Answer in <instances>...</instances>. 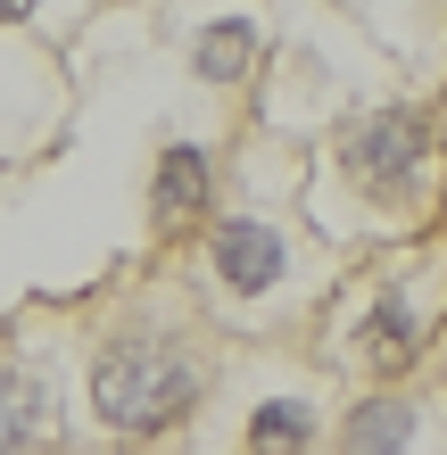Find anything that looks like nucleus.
<instances>
[{
    "label": "nucleus",
    "mask_w": 447,
    "mask_h": 455,
    "mask_svg": "<svg viewBox=\"0 0 447 455\" xmlns=\"http://www.w3.org/2000/svg\"><path fill=\"white\" fill-rule=\"evenodd\" d=\"M199 389H207L199 356H182L174 339H149V331L100 347V364H92V406H100V422L124 431V439L174 431V422L199 406Z\"/></svg>",
    "instance_id": "nucleus-1"
},
{
    "label": "nucleus",
    "mask_w": 447,
    "mask_h": 455,
    "mask_svg": "<svg viewBox=\"0 0 447 455\" xmlns=\"http://www.w3.org/2000/svg\"><path fill=\"white\" fill-rule=\"evenodd\" d=\"M339 166H348L356 191H389V182H406L414 166H423V116H414V108L364 116L348 141H339Z\"/></svg>",
    "instance_id": "nucleus-2"
},
{
    "label": "nucleus",
    "mask_w": 447,
    "mask_h": 455,
    "mask_svg": "<svg viewBox=\"0 0 447 455\" xmlns=\"http://www.w3.org/2000/svg\"><path fill=\"white\" fill-rule=\"evenodd\" d=\"M282 265H291V249H282V232L274 224H257V216H224L216 224V274L232 282V290H274L282 282Z\"/></svg>",
    "instance_id": "nucleus-3"
},
{
    "label": "nucleus",
    "mask_w": 447,
    "mask_h": 455,
    "mask_svg": "<svg viewBox=\"0 0 447 455\" xmlns=\"http://www.w3.org/2000/svg\"><path fill=\"white\" fill-rule=\"evenodd\" d=\"M199 207H207V149L174 141L166 157H157V182H149V216H157V232H174L182 216H199Z\"/></svg>",
    "instance_id": "nucleus-4"
},
{
    "label": "nucleus",
    "mask_w": 447,
    "mask_h": 455,
    "mask_svg": "<svg viewBox=\"0 0 447 455\" xmlns=\"http://www.w3.org/2000/svg\"><path fill=\"white\" fill-rule=\"evenodd\" d=\"M249 59H257V25H249V17H216V25L191 42V75H199V84H241Z\"/></svg>",
    "instance_id": "nucleus-5"
},
{
    "label": "nucleus",
    "mask_w": 447,
    "mask_h": 455,
    "mask_svg": "<svg viewBox=\"0 0 447 455\" xmlns=\"http://www.w3.org/2000/svg\"><path fill=\"white\" fill-rule=\"evenodd\" d=\"M50 431V389L34 372H9L0 364V447H34Z\"/></svg>",
    "instance_id": "nucleus-6"
},
{
    "label": "nucleus",
    "mask_w": 447,
    "mask_h": 455,
    "mask_svg": "<svg viewBox=\"0 0 447 455\" xmlns=\"http://www.w3.org/2000/svg\"><path fill=\"white\" fill-rule=\"evenodd\" d=\"M406 431H414V414H406V406H381V397L348 414V447H398Z\"/></svg>",
    "instance_id": "nucleus-7"
},
{
    "label": "nucleus",
    "mask_w": 447,
    "mask_h": 455,
    "mask_svg": "<svg viewBox=\"0 0 447 455\" xmlns=\"http://www.w3.org/2000/svg\"><path fill=\"white\" fill-rule=\"evenodd\" d=\"M249 439H257V447H266V439H315V414L291 406V397H282V406H257V414H249Z\"/></svg>",
    "instance_id": "nucleus-8"
},
{
    "label": "nucleus",
    "mask_w": 447,
    "mask_h": 455,
    "mask_svg": "<svg viewBox=\"0 0 447 455\" xmlns=\"http://www.w3.org/2000/svg\"><path fill=\"white\" fill-rule=\"evenodd\" d=\"M406 339H414L406 307H398V299H389V307H373V347H389V356H406Z\"/></svg>",
    "instance_id": "nucleus-9"
},
{
    "label": "nucleus",
    "mask_w": 447,
    "mask_h": 455,
    "mask_svg": "<svg viewBox=\"0 0 447 455\" xmlns=\"http://www.w3.org/2000/svg\"><path fill=\"white\" fill-rule=\"evenodd\" d=\"M17 17H34V0H0V25H17Z\"/></svg>",
    "instance_id": "nucleus-10"
}]
</instances>
